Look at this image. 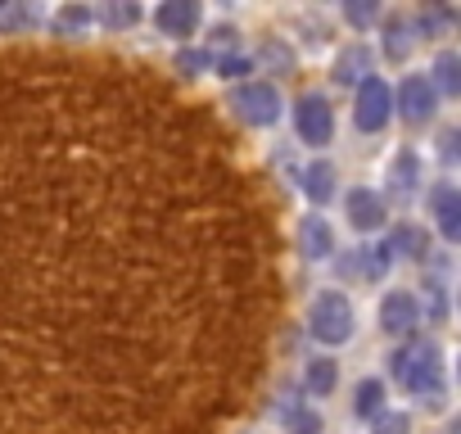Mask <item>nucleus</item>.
I'll return each mask as SVG.
<instances>
[{
    "instance_id": "obj_1",
    "label": "nucleus",
    "mask_w": 461,
    "mask_h": 434,
    "mask_svg": "<svg viewBox=\"0 0 461 434\" xmlns=\"http://www.w3.org/2000/svg\"><path fill=\"white\" fill-rule=\"evenodd\" d=\"M393 375L411 393H425L429 402L443 398V362H438V348L425 344V339H416V344H407V348L393 353Z\"/></svg>"
},
{
    "instance_id": "obj_2",
    "label": "nucleus",
    "mask_w": 461,
    "mask_h": 434,
    "mask_svg": "<svg viewBox=\"0 0 461 434\" xmlns=\"http://www.w3.org/2000/svg\"><path fill=\"white\" fill-rule=\"evenodd\" d=\"M312 335L321 344H348L353 339V303L339 290H326L312 303Z\"/></svg>"
},
{
    "instance_id": "obj_3",
    "label": "nucleus",
    "mask_w": 461,
    "mask_h": 434,
    "mask_svg": "<svg viewBox=\"0 0 461 434\" xmlns=\"http://www.w3.org/2000/svg\"><path fill=\"white\" fill-rule=\"evenodd\" d=\"M230 109H236L245 122H254V127H267V122L281 118V95L267 82H245L236 95H230Z\"/></svg>"
},
{
    "instance_id": "obj_4",
    "label": "nucleus",
    "mask_w": 461,
    "mask_h": 434,
    "mask_svg": "<svg viewBox=\"0 0 461 434\" xmlns=\"http://www.w3.org/2000/svg\"><path fill=\"white\" fill-rule=\"evenodd\" d=\"M389 109H393V91L380 82V77H366L357 86V104H353V122L362 131H380L389 122Z\"/></svg>"
},
{
    "instance_id": "obj_5",
    "label": "nucleus",
    "mask_w": 461,
    "mask_h": 434,
    "mask_svg": "<svg viewBox=\"0 0 461 434\" xmlns=\"http://www.w3.org/2000/svg\"><path fill=\"white\" fill-rule=\"evenodd\" d=\"M294 127L308 145H326L330 131H335V118H330V104L321 95H303L299 109H294Z\"/></svg>"
},
{
    "instance_id": "obj_6",
    "label": "nucleus",
    "mask_w": 461,
    "mask_h": 434,
    "mask_svg": "<svg viewBox=\"0 0 461 434\" xmlns=\"http://www.w3.org/2000/svg\"><path fill=\"white\" fill-rule=\"evenodd\" d=\"M416 321H420V303H416L407 290H393V294L380 303V326H384L389 335H407V330H416Z\"/></svg>"
},
{
    "instance_id": "obj_7",
    "label": "nucleus",
    "mask_w": 461,
    "mask_h": 434,
    "mask_svg": "<svg viewBox=\"0 0 461 434\" xmlns=\"http://www.w3.org/2000/svg\"><path fill=\"white\" fill-rule=\"evenodd\" d=\"M154 23L163 37H190L199 28V5L194 0H167V5H158Z\"/></svg>"
},
{
    "instance_id": "obj_8",
    "label": "nucleus",
    "mask_w": 461,
    "mask_h": 434,
    "mask_svg": "<svg viewBox=\"0 0 461 434\" xmlns=\"http://www.w3.org/2000/svg\"><path fill=\"white\" fill-rule=\"evenodd\" d=\"M398 109H402L407 122L420 127V122L434 113V86H429L425 77H407V82L398 86Z\"/></svg>"
},
{
    "instance_id": "obj_9",
    "label": "nucleus",
    "mask_w": 461,
    "mask_h": 434,
    "mask_svg": "<svg viewBox=\"0 0 461 434\" xmlns=\"http://www.w3.org/2000/svg\"><path fill=\"white\" fill-rule=\"evenodd\" d=\"M344 208H348V222H353L357 231H375V227L384 222V199H380L375 190H366V185H357V190L344 199Z\"/></svg>"
},
{
    "instance_id": "obj_10",
    "label": "nucleus",
    "mask_w": 461,
    "mask_h": 434,
    "mask_svg": "<svg viewBox=\"0 0 461 434\" xmlns=\"http://www.w3.org/2000/svg\"><path fill=\"white\" fill-rule=\"evenodd\" d=\"M299 249H303V258H312V263H321V258L335 254V236H330V227H326V217H303V222H299Z\"/></svg>"
},
{
    "instance_id": "obj_11",
    "label": "nucleus",
    "mask_w": 461,
    "mask_h": 434,
    "mask_svg": "<svg viewBox=\"0 0 461 434\" xmlns=\"http://www.w3.org/2000/svg\"><path fill=\"white\" fill-rule=\"evenodd\" d=\"M434 212H438L443 240H456V236H461V194H456L452 185H438V190H434Z\"/></svg>"
},
{
    "instance_id": "obj_12",
    "label": "nucleus",
    "mask_w": 461,
    "mask_h": 434,
    "mask_svg": "<svg viewBox=\"0 0 461 434\" xmlns=\"http://www.w3.org/2000/svg\"><path fill=\"white\" fill-rule=\"evenodd\" d=\"M91 19H100V23L113 28V32H127V28L140 23V5H136V0H109V5L91 10Z\"/></svg>"
},
{
    "instance_id": "obj_13",
    "label": "nucleus",
    "mask_w": 461,
    "mask_h": 434,
    "mask_svg": "<svg viewBox=\"0 0 461 434\" xmlns=\"http://www.w3.org/2000/svg\"><path fill=\"white\" fill-rule=\"evenodd\" d=\"M37 23V5H28V0H5L0 5V32L14 37V32H28Z\"/></svg>"
},
{
    "instance_id": "obj_14",
    "label": "nucleus",
    "mask_w": 461,
    "mask_h": 434,
    "mask_svg": "<svg viewBox=\"0 0 461 434\" xmlns=\"http://www.w3.org/2000/svg\"><path fill=\"white\" fill-rule=\"evenodd\" d=\"M303 190H308V199L326 203V199L335 194V167H330V163H308V172H303Z\"/></svg>"
},
{
    "instance_id": "obj_15",
    "label": "nucleus",
    "mask_w": 461,
    "mask_h": 434,
    "mask_svg": "<svg viewBox=\"0 0 461 434\" xmlns=\"http://www.w3.org/2000/svg\"><path fill=\"white\" fill-rule=\"evenodd\" d=\"M434 86H438L443 95H456V91H461V59H456L452 50H443V55L434 59Z\"/></svg>"
},
{
    "instance_id": "obj_16",
    "label": "nucleus",
    "mask_w": 461,
    "mask_h": 434,
    "mask_svg": "<svg viewBox=\"0 0 461 434\" xmlns=\"http://www.w3.org/2000/svg\"><path fill=\"white\" fill-rule=\"evenodd\" d=\"M366 68H371V55H366V46H353V50H344L339 55V64H335V77L339 82H366Z\"/></svg>"
},
{
    "instance_id": "obj_17",
    "label": "nucleus",
    "mask_w": 461,
    "mask_h": 434,
    "mask_svg": "<svg viewBox=\"0 0 461 434\" xmlns=\"http://www.w3.org/2000/svg\"><path fill=\"white\" fill-rule=\"evenodd\" d=\"M91 23H95V19H91V10H86V5H68V10H59V14H55V32H59V37H77V32H82V28H91Z\"/></svg>"
},
{
    "instance_id": "obj_18",
    "label": "nucleus",
    "mask_w": 461,
    "mask_h": 434,
    "mask_svg": "<svg viewBox=\"0 0 461 434\" xmlns=\"http://www.w3.org/2000/svg\"><path fill=\"white\" fill-rule=\"evenodd\" d=\"M335 380H339V371H335L330 357H317V362L308 366V389H312L317 398H326V393L335 389Z\"/></svg>"
},
{
    "instance_id": "obj_19",
    "label": "nucleus",
    "mask_w": 461,
    "mask_h": 434,
    "mask_svg": "<svg viewBox=\"0 0 461 434\" xmlns=\"http://www.w3.org/2000/svg\"><path fill=\"white\" fill-rule=\"evenodd\" d=\"M380 402H384V384H380V380H362L357 393H353V411H357V416H375Z\"/></svg>"
},
{
    "instance_id": "obj_20",
    "label": "nucleus",
    "mask_w": 461,
    "mask_h": 434,
    "mask_svg": "<svg viewBox=\"0 0 461 434\" xmlns=\"http://www.w3.org/2000/svg\"><path fill=\"white\" fill-rule=\"evenodd\" d=\"M389 181H393V190H411V185H416V154H411V149H402V154L393 158Z\"/></svg>"
},
{
    "instance_id": "obj_21",
    "label": "nucleus",
    "mask_w": 461,
    "mask_h": 434,
    "mask_svg": "<svg viewBox=\"0 0 461 434\" xmlns=\"http://www.w3.org/2000/svg\"><path fill=\"white\" fill-rule=\"evenodd\" d=\"M384 50H389V59H407V50H411V32H407V23H402V19H389Z\"/></svg>"
},
{
    "instance_id": "obj_22",
    "label": "nucleus",
    "mask_w": 461,
    "mask_h": 434,
    "mask_svg": "<svg viewBox=\"0 0 461 434\" xmlns=\"http://www.w3.org/2000/svg\"><path fill=\"white\" fill-rule=\"evenodd\" d=\"M384 249L393 254V249H407V254H425V236L416 231V227H398L389 240H384Z\"/></svg>"
},
{
    "instance_id": "obj_23",
    "label": "nucleus",
    "mask_w": 461,
    "mask_h": 434,
    "mask_svg": "<svg viewBox=\"0 0 461 434\" xmlns=\"http://www.w3.org/2000/svg\"><path fill=\"white\" fill-rule=\"evenodd\" d=\"M290 434H321V416L317 411H290Z\"/></svg>"
},
{
    "instance_id": "obj_24",
    "label": "nucleus",
    "mask_w": 461,
    "mask_h": 434,
    "mask_svg": "<svg viewBox=\"0 0 461 434\" xmlns=\"http://www.w3.org/2000/svg\"><path fill=\"white\" fill-rule=\"evenodd\" d=\"M217 68H221V77H230V82H240V77H245V73H249L254 64H249V55H226V59H221Z\"/></svg>"
},
{
    "instance_id": "obj_25",
    "label": "nucleus",
    "mask_w": 461,
    "mask_h": 434,
    "mask_svg": "<svg viewBox=\"0 0 461 434\" xmlns=\"http://www.w3.org/2000/svg\"><path fill=\"white\" fill-rule=\"evenodd\" d=\"M208 64H212L208 50H181V55H176V68H181V73H199V68H208Z\"/></svg>"
},
{
    "instance_id": "obj_26",
    "label": "nucleus",
    "mask_w": 461,
    "mask_h": 434,
    "mask_svg": "<svg viewBox=\"0 0 461 434\" xmlns=\"http://www.w3.org/2000/svg\"><path fill=\"white\" fill-rule=\"evenodd\" d=\"M375 434H407V416H402V411L375 416Z\"/></svg>"
},
{
    "instance_id": "obj_27",
    "label": "nucleus",
    "mask_w": 461,
    "mask_h": 434,
    "mask_svg": "<svg viewBox=\"0 0 461 434\" xmlns=\"http://www.w3.org/2000/svg\"><path fill=\"white\" fill-rule=\"evenodd\" d=\"M344 14H348V23H357V28H362V23H371V19H375V5H348Z\"/></svg>"
},
{
    "instance_id": "obj_28",
    "label": "nucleus",
    "mask_w": 461,
    "mask_h": 434,
    "mask_svg": "<svg viewBox=\"0 0 461 434\" xmlns=\"http://www.w3.org/2000/svg\"><path fill=\"white\" fill-rule=\"evenodd\" d=\"M267 59L281 64V68H290V50H281V46H267Z\"/></svg>"
},
{
    "instance_id": "obj_29",
    "label": "nucleus",
    "mask_w": 461,
    "mask_h": 434,
    "mask_svg": "<svg viewBox=\"0 0 461 434\" xmlns=\"http://www.w3.org/2000/svg\"><path fill=\"white\" fill-rule=\"evenodd\" d=\"M456 154V131H443V158Z\"/></svg>"
}]
</instances>
